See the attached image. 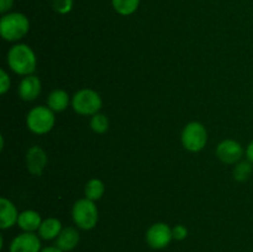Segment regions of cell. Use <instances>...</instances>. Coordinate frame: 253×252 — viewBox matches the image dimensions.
<instances>
[{
  "label": "cell",
  "mask_w": 253,
  "mask_h": 252,
  "mask_svg": "<svg viewBox=\"0 0 253 252\" xmlns=\"http://www.w3.org/2000/svg\"><path fill=\"white\" fill-rule=\"evenodd\" d=\"M7 66L17 76H31L36 71L37 58L34 49L26 43H16L10 47L6 56Z\"/></svg>",
  "instance_id": "obj_1"
},
{
  "label": "cell",
  "mask_w": 253,
  "mask_h": 252,
  "mask_svg": "<svg viewBox=\"0 0 253 252\" xmlns=\"http://www.w3.org/2000/svg\"><path fill=\"white\" fill-rule=\"evenodd\" d=\"M30 30V20L22 12H7L0 20V35L5 41L17 42Z\"/></svg>",
  "instance_id": "obj_2"
},
{
  "label": "cell",
  "mask_w": 253,
  "mask_h": 252,
  "mask_svg": "<svg viewBox=\"0 0 253 252\" xmlns=\"http://www.w3.org/2000/svg\"><path fill=\"white\" fill-rule=\"evenodd\" d=\"M72 219L78 229L85 231L94 229L99 221V210L95 202L88 198L77 200L72 208Z\"/></svg>",
  "instance_id": "obj_3"
},
{
  "label": "cell",
  "mask_w": 253,
  "mask_h": 252,
  "mask_svg": "<svg viewBox=\"0 0 253 252\" xmlns=\"http://www.w3.org/2000/svg\"><path fill=\"white\" fill-rule=\"evenodd\" d=\"M56 124L54 111L47 105L34 106L27 113L26 126L35 135H46Z\"/></svg>",
  "instance_id": "obj_4"
},
{
  "label": "cell",
  "mask_w": 253,
  "mask_h": 252,
  "mask_svg": "<svg viewBox=\"0 0 253 252\" xmlns=\"http://www.w3.org/2000/svg\"><path fill=\"white\" fill-rule=\"evenodd\" d=\"M72 108L82 116H93L99 113L103 106V100L98 91L84 88L72 96Z\"/></svg>",
  "instance_id": "obj_5"
},
{
  "label": "cell",
  "mask_w": 253,
  "mask_h": 252,
  "mask_svg": "<svg viewBox=\"0 0 253 252\" xmlns=\"http://www.w3.org/2000/svg\"><path fill=\"white\" fill-rule=\"evenodd\" d=\"M180 140H182L183 147L187 151L193 153L200 152L202 150H204L208 143L207 127L199 121L188 123L183 128Z\"/></svg>",
  "instance_id": "obj_6"
},
{
  "label": "cell",
  "mask_w": 253,
  "mask_h": 252,
  "mask_svg": "<svg viewBox=\"0 0 253 252\" xmlns=\"http://www.w3.org/2000/svg\"><path fill=\"white\" fill-rule=\"evenodd\" d=\"M172 240V227L166 222H155L146 231V242L153 250L166 249Z\"/></svg>",
  "instance_id": "obj_7"
},
{
  "label": "cell",
  "mask_w": 253,
  "mask_h": 252,
  "mask_svg": "<svg viewBox=\"0 0 253 252\" xmlns=\"http://www.w3.org/2000/svg\"><path fill=\"white\" fill-rule=\"evenodd\" d=\"M244 156V147L236 140L221 141L216 147V157L225 165H236Z\"/></svg>",
  "instance_id": "obj_8"
},
{
  "label": "cell",
  "mask_w": 253,
  "mask_h": 252,
  "mask_svg": "<svg viewBox=\"0 0 253 252\" xmlns=\"http://www.w3.org/2000/svg\"><path fill=\"white\" fill-rule=\"evenodd\" d=\"M41 237L35 232H21L9 246V252H41Z\"/></svg>",
  "instance_id": "obj_9"
},
{
  "label": "cell",
  "mask_w": 253,
  "mask_h": 252,
  "mask_svg": "<svg viewBox=\"0 0 253 252\" xmlns=\"http://www.w3.org/2000/svg\"><path fill=\"white\" fill-rule=\"evenodd\" d=\"M48 158H47V153L40 146L35 145L27 150L26 152V167L27 170L31 173L32 175H41L43 173L44 168H46Z\"/></svg>",
  "instance_id": "obj_10"
},
{
  "label": "cell",
  "mask_w": 253,
  "mask_h": 252,
  "mask_svg": "<svg viewBox=\"0 0 253 252\" xmlns=\"http://www.w3.org/2000/svg\"><path fill=\"white\" fill-rule=\"evenodd\" d=\"M42 90V83L35 74L26 76L21 79L19 84V96L25 101H34L40 96Z\"/></svg>",
  "instance_id": "obj_11"
},
{
  "label": "cell",
  "mask_w": 253,
  "mask_h": 252,
  "mask_svg": "<svg viewBox=\"0 0 253 252\" xmlns=\"http://www.w3.org/2000/svg\"><path fill=\"white\" fill-rule=\"evenodd\" d=\"M20 212L14 203L7 198H0V229L7 230L17 225Z\"/></svg>",
  "instance_id": "obj_12"
},
{
  "label": "cell",
  "mask_w": 253,
  "mask_h": 252,
  "mask_svg": "<svg viewBox=\"0 0 253 252\" xmlns=\"http://www.w3.org/2000/svg\"><path fill=\"white\" fill-rule=\"evenodd\" d=\"M79 241H81V235L78 230L73 226H67L63 227L58 237L54 240V246L63 252H69L78 246Z\"/></svg>",
  "instance_id": "obj_13"
},
{
  "label": "cell",
  "mask_w": 253,
  "mask_h": 252,
  "mask_svg": "<svg viewBox=\"0 0 253 252\" xmlns=\"http://www.w3.org/2000/svg\"><path fill=\"white\" fill-rule=\"evenodd\" d=\"M42 224V217L40 212L36 210L27 209L20 212L19 220H17V226L25 232H35L39 231L40 226Z\"/></svg>",
  "instance_id": "obj_14"
},
{
  "label": "cell",
  "mask_w": 253,
  "mask_h": 252,
  "mask_svg": "<svg viewBox=\"0 0 253 252\" xmlns=\"http://www.w3.org/2000/svg\"><path fill=\"white\" fill-rule=\"evenodd\" d=\"M62 230H63V226H62L61 220L57 217H47V219L42 220V224L37 234L41 237V240L49 241V240H56Z\"/></svg>",
  "instance_id": "obj_15"
},
{
  "label": "cell",
  "mask_w": 253,
  "mask_h": 252,
  "mask_svg": "<svg viewBox=\"0 0 253 252\" xmlns=\"http://www.w3.org/2000/svg\"><path fill=\"white\" fill-rule=\"evenodd\" d=\"M72 104V99L69 98V94L63 89H54L47 96V106L54 113H61L64 111Z\"/></svg>",
  "instance_id": "obj_16"
},
{
  "label": "cell",
  "mask_w": 253,
  "mask_h": 252,
  "mask_svg": "<svg viewBox=\"0 0 253 252\" xmlns=\"http://www.w3.org/2000/svg\"><path fill=\"white\" fill-rule=\"evenodd\" d=\"M104 193H105V184H104L103 180H100L99 178H91L86 182L85 188H84L85 198L96 202V200L103 198Z\"/></svg>",
  "instance_id": "obj_17"
},
{
  "label": "cell",
  "mask_w": 253,
  "mask_h": 252,
  "mask_svg": "<svg viewBox=\"0 0 253 252\" xmlns=\"http://www.w3.org/2000/svg\"><path fill=\"white\" fill-rule=\"evenodd\" d=\"M141 0H111L114 10L121 16H130L140 6Z\"/></svg>",
  "instance_id": "obj_18"
},
{
  "label": "cell",
  "mask_w": 253,
  "mask_h": 252,
  "mask_svg": "<svg viewBox=\"0 0 253 252\" xmlns=\"http://www.w3.org/2000/svg\"><path fill=\"white\" fill-rule=\"evenodd\" d=\"M253 173V165L247 161H240L239 163H236L234 167V170H232V175H234V179L236 182L244 183L247 182V180L251 178Z\"/></svg>",
  "instance_id": "obj_19"
},
{
  "label": "cell",
  "mask_w": 253,
  "mask_h": 252,
  "mask_svg": "<svg viewBox=\"0 0 253 252\" xmlns=\"http://www.w3.org/2000/svg\"><path fill=\"white\" fill-rule=\"evenodd\" d=\"M90 128L98 135H103L109 130V119L105 114L96 113L90 118Z\"/></svg>",
  "instance_id": "obj_20"
},
{
  "label": "cell",
  "mask_w": 253,
  "mask_h": 252,
  "mask_svg": "<svg viewBox=\"0 0 253 252\" xmlns=\"http://www.w3.org/2000/svg\"><path fill=\"white\" fill-rule=\"evenodd\" d=\"M52 7L59 15H66L73 9V0H51Z\"/></svg>",
  "instance_id": "obj_21"
},
{
  "label": "cell",
  "mask_w": 253,
  "mask_h": 252,
  "mask_svg": "<svg viewBox=\"0 0 253 252\" xmlns=\"http://www.w3.org/2000/svg\"><path fill=\"white\" fill-rule=\"evenodd\" d=\"M11 86V79L5 69H0V94H6Z\"/></svg>",
  "instance_id": "obj_22"
},
{
  "label": "cell",
  "mask_w": 253,
  "mask_h": 252,
  "mask_svg": "<svg viewBox=\"0 0 253 252\" xmlns=\"http://www.w3.org/2000/svg\"><path fill=\"white\" fill-rule=\"evenodd\" d=\"M172 232L173 240H177V241H183L188 236V229L184 225H175L174 227H172Z\"/></svg>",
  "instance_id": "obj_23"
},
{
  "label": "cell",
  "mask_w": 253,
  "mask_h": 252,
  "mask_svg": "<svg viewBox=\"0 0 253 252\" xmlns=\"http://www.w3.org/2000/svg\"><path fill=\"white\" fill-rule=\"evenodd\" d=\"M14 5V0H0V12L2 15L7 14Z\"/></svg>",
  "instance_id": "obj_24"
},
{
  "label": "cell",
  "mask_w": 253,
  "mask_h": 252,
  "mask_svg": "<svg viewBox=\"0 0 253 252\" xmlns=\"http://www.w3.org/2000/svg\"><path fill=\"white\" fill-rule=\"evenodd\" d=\"M246 156H247V160H249L253 165V141H251V142L249 143V146H247Z\"/></svg>",
  "instance_id": "obj_25"
},
{
  "label": "cell",
  "mask_w": 253,
  "mask_h": 252,
  "mask_svg": "<svg viewBox=\"0 0 253 252\" xmlns=\"http://www.w3.org/2000/svg\"><path fill=\"white\" fill-rule=\"evenodd\" d=\"M41 252H63V251H62V250H59L57 246H48V247H44V249H42Z\"/></svg>",
  "instance_id": "obj_26"
}]
</instances>
